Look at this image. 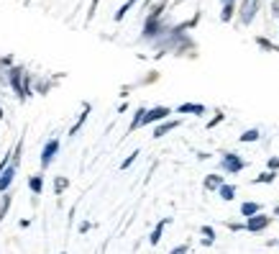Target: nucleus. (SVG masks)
Instances as JSON below:
<instances>
[{"label": "nucleus", "instance_id": "4468645a", "mask_svg": "<svg viewBox=\"0 0 279 254\" xmlns=\"http://www.w3.org/2000/svg\"><path fill=\"white\" fill-rule=\"evenodd\" d=\"M226 185V180H223V175H208L202 180V187L205 190H215V193H218V190Z\"/></svg>", "mask_w": 279, "mask_h": 254}, {"label": "nucleus", "instance_id": "b1692460", "mask_svg": "<svg viewBox=\"0 0 279 254\" xmlns=\"http://www.w3.org/2000/svg\"><path fill=\"white\" fill-rule=\"evenodd\" d=\"M256 44H259L262 49H266V51H279V47H277V44H272L269 39H264V36H256Z\"/></svg>", "mask_w": 279, "mask_h": 254}, {"label": "nucleus", "instance_id": "f3484780", "mask_svg": "<svg viewBox=\"0 0 279 254\" xmlns=\"http://www.w3.org/2000/svg\"><path fill=\"white\" fill-rule=\"evenodd\" d=\"M274 180H277V172L266 169V172H262V175H256L254 180H251V183H254V185H272Z\"/></svg>", "mask_w": 279, "mask_h": 254}, {"label": "nucleus", "instance_id": "5701e85b", "mask_svg": "<svg viewBox=\"0 0 279 254\" xmlns=\"http://www.w3.org/2000/svg\"><path fill=\"white\" fill-rule=\"evenodd\" d=\"M11 201H13V195H11V193H5V195H3V201H0V223H3L5 213H8V208H11Z\"/></svg>", "mask_w": 279, "mask_h": 254}, {"label": "nucleus", "instance_id": "72a5a7b5", "mask_svg": "<svg viewBox=\"0 0 279 254\" xmlns=\"http://www.w3.org/2000/svg\"><path fill=\"white\" fill-rule=\"evenodd\" d=\"M220 3H223V5H231V3L236 5V0H220Z\"/></svg>", "mask_w": 279, "mask_h": 254}, {"label": "nucleus", "instance_id": "412c9836", "mask_svg": "<svg viewBox=\"0 0 279 254\" xmlns=\"http://www.w3.org/2000/svg\"><path fill=\"white\" fill-rule=\"evenodd\" d=\"M67 187H69V180H67L64 175H59L57 180H54V195H62Z\"/></svg>", "mask_w": 279, "mask_h": 254}, {"label": "nucleus", "instance_id": "e433bc0d", "mask_svg": "<svg viewBox=\"0 0 279 254\" xmlns=\"http://www.w3.org/2000/svg\"><path fill=\"white\" fill-rule=\"evenodd\" d=\"M59 254H64V252H59Z\"/></svg>", "mask_w": 279, "mask_h": 254}, {"label": "nucleus", "instance_id": "f257e3e1", "mask_svg": "<svg viewBox=\"0 0 279 254\" xmlns=\"http://www.w3.org/2000/svg\"><path fill=\"white\" fill-rule=\"evenodd\" d=\"M8 85L13 87V93L18 101H29V95H31V77H29V72H26L23 67H11L8 69Z\"/></svg>", "mask_w": 279, "mask_h": 254}, {"label": "nucleus", "instance_id": "2eb2a0df", "mask_svg": "<svg viewBox=\"0 0 279 254\" xmlns=\"http://www.w3.org/2000/svg\"><path fill=\"white\" fill-rule=\"evenodd\" d=\"M200 234H202V247H213V244H215V229H213V226H208V223H205V226H200Z\"/></svg>", "mask_w": 279, "mask_h": 254}, {"label": "nucleus", "instance_id": "6ab92c4d", "mask_svg": "<svg viewBox=\"0 0 279 254\" xmlns=\"http://www.w3.org/2000/svg\"><path fill=\"white\" fill-rule=\"evenodd\" d=\"M29 190L33 195H41V190H44V175H33L29 180Z\"/></svg>", "mask_w": 279, "mask_h": 254}, {"label": "nucleus", "instance_id": "0eeeda50", "mask_svg": "<svg viewBox=\"0 0 279 254\" xmlns=\"http://www.w3.org/2000/svg\"><path fill=\"white\" fill-rule=\"evenodd\" d=\"M179 123H182L179 119H169V121H161V123H156V126H154V134H151V139H161V136H167L169 131H174Z\"/></svg>", "mask_w": 279, "mask_h": 254}, {"label": "nucleus", "instance_id": "1a4fd4ad", "mask_svg": "<svg viewBox=\"0 0 279 254\" xmlns=\"http://www.w3.org/2000/svg\"><path fill=\"white\" fill-rule=\"evenodd\" d=\"M174 113H182V116H205V113H208V108H205L202 103H182V105H177Z\"/></svg>", "mask_w": 279, "mask_h": 254}, {"label": "nucleus", "instance_id": "aec40b11", "mask_svg": "<svg viewBox=\"0 0 279 254\" xmlns=\"http://www.w3.org/2000/svg\"><path fill=\"white\" fill-rule=\"evenodd\" d=\"M136 3H139V0H125V3L118 8V11H115V16H113V18H115V21H123V18H125V13H128V11H131V8L136 5Z\"/></svg>", "mask_w": 279, "mask_h": 254}, {"label": "nucleus", "instance_id": "bb28decb", "mask_svg": "<svg viewBox=\"0 0 279 254\" xmlns=\"http://www.w3.org/2000/svg\"><path fill=\"white\" fill-rule=\"evenodd\" d=\"M223 119H226V113H223V111H215V116L208 121V129H215L218 123H223Z\"/></svg>", "mask_w": 279, "mask_h": 254}, {"label": "nucleus", "instance_id": "9d476101", "mask_svg": "<svg viewBox=\"0 0 279 254\" xmlns=\"http://www.w3.org/2000/svg\"><path fill=\"white\" fill-rule=\"evenodd\" d=\"M90 111H93V103H85V108H82V113H79V119L75 121V126H72V129H69V139H75V136L79 134V129H82V126L87 123V116H90Z\"/></svg>", "mask_w": 279, "mask_h": 254}, {"label": "nucleus", "instance_id": "a878e982", "mask_svg": "<svg viewBox=\"0 0 279 254\" xmlns=\"http://www.w3.org/2000/svg\"><path fill=\"white\" fill-rule=\"evenodd\" d=\"M51 90V83H46V80H36V93L39 95H46Z\"/></svg>", "mask_w": 279, "mask_h": 254}, {"label": "nucleus", "instance_id": "c9c22d12", "mask_svg": "<svg viewBox=\"0 0 279 254\" xmlns=\"http://www.w3.org/2000/svg\"><path fill=\"white\" fill-rule=\"evenodd\" d=\"M0 121H3V108H0Z\"/></svg>", "mask_w": 279, "mask_h": 254}, {"label": "nucleus", "instance_id": "39448f33", "mask_svg": "<svg viewBox=\"0 0 279 254\" xmlns=\"http://www.w3.org/2000/svg\"><path fill=\"white\" fill-rule=\"evenodd\" d=\"M172 116V108L167 105H154L146 111V119H143V126H151V123H161V121H169Z\"/></svg>", "mask_w": 279, "mask_h": 254}, {"label": "nucleus", "instance_id": "7ed1b4c3", "mask_svg": "<svg viewBox=\"0 0 279 254\" xmlns=\"http://www.w3.org/2000/svg\"><path fill=\"white\" fill-rule=\"evenodd\" d=\"M259 5H262V0H244L238 8V21L244 23V26H251L254 23V18L259 13Z\"/></svg>", "mask_w": 279, "mask_h": 254}, {"label": "nucleus", "instance_id": "423d86ee", "mask_svg": "<svg viewBox=\"0 0 279 254\" xmlns=\"http://www.w3.org/2000/svg\"><path fill=\"white\" fill-rule=\"evenodd\" d=\"M269 226H272V216H266V213H259V216L246 219V231L248 234H262V231L269 229Z\"/></svg>", "mask_w": 279, "mask_h": 254}, {"label": "nucleus", "instance_id": "cd10ccee", "mask_svg": "<svg viewBox=\"0 0 279 254\" xmlns=\"http://www.w3.org/2000/svg\"><path fill=\"white\" fill-rule=\"evenodd\" d=\"M226 226H228V231H233V234H236V231H246V221H244V223H236V221H226Z\"/></svg>", "mask_w": 279, "mask_h": 254}, {"label": "nucleus", "instance_id": "473e14b6", "mask_svg": "<svg viewBox=\"0 0 279 254\" xmlns=\"http://www.w3.org/2000/svg\"><path fill=\"white\" fill-rule=\"evenodd\" d=\"M18 226H21V229H29L31 221H29V219H21V221H18Z\"/></svg>", "mask_w": 279, "mask_h": 254}, {"label": "nucleus", "instance_id": "dca6fc26", "mask_svg": "<svg viewBox=\"0 0 279 254\" xmlns=\"http://www.w3.org/2000/svg\"><path fill=\"white\" fill-rule=\"evenodd\" d=\"M259 139H262V131H259V129H246L244 134L238 136L241 144H254V141H259Z\"/></svg>", "mask_w": 279, "mask_h": 254}, {"label": "nucleus", "instance_id": "20e7f679", "mask_svg": "<svg viewBox=\"0 0 279 254\" xmlns=\"http://www.w3.org/2000/svg\"><path fill=\"white\" fill-rule=\"evenodd\" d=\"M57 154H59V139L51 136V139L44 144V149H41V169H49L51 162L57 159Z\"/></svg>", "mask_w": 279, "mask_h": 254}, {"label": "nucleus", "instance_id": "4be33fe9", "mask_svg": "<svg viewBox=\"0 0 279 254\" xmlns=\"http://www.w3.org/2000/svg\"><path fill=\"white\" fill-rule=\"evenodd\" d=\"M233 13H236V5H223V11H220V21L223 23H231L233 21Z\"/></svg>", "mask_w": 279, "mask_h": 254}, {"label": "nucleus", "instance_id": "c85d7f7f", "mask_svg": "<svg viewBox=\"0 0 279 254\" xmlns=\"http://www.w3.org/2000/svg\"><path fill=\"white\" fill-rule=\"evenodd\" d=\"M266 169L279 172V157H269V159H266Z\"/></svg>", "mask_w": 279, "mask_h": 254}, {"label": "nucleus", "instance_id": "9b49d317", "mask_svg": "<svg viewBox=\"0 0 279 254\" xmlns=\"http://www.w3.org/2000/svg\"><path fill=\"white\" fill-rule=\"evenodd\" d=\"M169 223H172V216H167V219H161V221L154 226V231H151V237H149V244H151V247H156V244L161 241V234H164V229H167Z\"/></svg>", "mask_w": 279, "mask_h": 254}, {"label": "nucleus", "instance_id": "6e6552de", "mask_svg": "<svg viewBox=\"0 0 279 254\" xmlns=\"http://www.w3.org/2000/svg\"><path fill=\"white\" fill-rule=\"evenodd\" d=\"M16 172H18V167L13 165H8L5 167V172H3V177H0V195H5L8 190H11V185H13V180H16Z\"/></svg>", "mask_w": 279, "mask_h": 254}, {"label": "nucleus", "instance_id": "2f4dec72", "mask_svg": "<svg viewBox=\"0 0 279 254\" xmlns=\"http://www.w3.org/2000/svg\"><path fill=\"white\" fill-rule=\"evenodd\" d=\"M272 16L279 18V0H274V3H272Z\"/></svg>", "mask_w": 279, "mask_h": 254}, {"label": "nucleus", "instance_id": "f704fd0d", "mask_svg": "<svg viewBox=\"0 0 279 254\" xmlns=\"http://www.w3.org/2000/svg\"><path fill=\"white\" fill-rule=\"evenodd\" d=\"M274 216H277V219H279V205H274Z\"/></svg>", "mask_w": 279, "mask_h": 254}, {"label": "nucleus", "instance_id": "f03ea898", "mask_svg": "<svg viewBox=\"0 0 279 254\" xmlns=\"http://www.w3.org/2000/svg\"><path fill=\"white\" fill-rule=\"evenodd\" d=\"M218 167L223 175H238V172H244L248 167V162L241 157L238 152H220V162Z\"/></svg>", "mask_w": 279, "mask_h": 254}, {"label": "nucleus", "instance_id": "c756f323", "mask_svg": "<svg viewBox=\"0 0 279 254\" xmlns=\"http://www.w3.org/2000/svg\"><path fill=\"white\" fill-rule=\"evenodd\" d=\"M169 254H190V244H179V247H174Z\"/></svg>", "mask_w": 279, "mask_h": 254}, {"label": "nucleus", "instance_id": "f8f14e48", "mask_svg": "<svg viewBox=\"0 0 279 254\" xmlns=\"http://www.w3.org/2000/svg\"><path fill=\"white\" fill-rule=\"evenodd\" d=\"M146 111H149L146 105H141V108H136V111H133V119H131V126H128V134H133L136 129H141V126H143V119H146Z\"/></svg>", "mask_w": 279, "mask_h": 254}, {"label": "nucleus", "instance_id": "7c9ffc66", "mask_svg": "<svg viewBox=\"0 0 279 254\" xmlns=\"http://www.w3.org/2000/svg\"><path fill=\"white\" fill-rule=\"evenodd\" d=\"M90 229H93V223H90V221H82V223L77 226V231H79V234H87Z\"/></svg>", "mask_w": 279, "mask_h": 254}, {"label": "nucleus", "instance_id": "ddd939ff", "mask_svg": "<svg viewBox=\"0 0 279 254\" xmlns=\"http://www.w3.org/2000/svg\"><path fill=\"white\" fill-rule=\"evenodd\" d=\"M259 213H264L262 211V203H254V201L241 203V216H244V219H251V216H259Z\"/></svg>", "mask_w": 279, "mask_h": 254}, {"label": "nucleus", "instance_id": "a211bd4d", "mask_svg": "<svg viewBox=\"0 0 279 254\" xmlns=\"http://www.w3.org/2000/svg\"><path fill=\"white\" fill-rule=\"evenodd\" d=\"M236 190H238L236 185H228V183H226V185H223V187L218 190V195H220V201H226V203H231V201H233V198H236Z\"/></svg>", "mask_w": 279, "mask_h": 254}, {"label": "nucleus", "instance_id": "393cba45", "mask_svg": "<svg viewBox=\"0 0 279 254\" xmlns=\"http://www.w3.org/2000/svg\"><path fill=\"white\" fill-rule=\"evenodd\" d=\"M139 154H141L139 149H136V152H131V154H128V157H125V159L121 162V172H125V169H128V167L133 165V162H136V159H139Z\"/></svg>", "mask_w": 279, "mask_h": 254}]
</instances>
